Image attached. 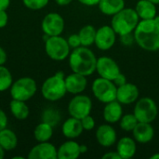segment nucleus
Masks as SVG:
<instances>
[{
    "instance_id": "nucleus-27",
    "label": "nucleus",
    "mask_w": 159,
    "mask_h": 159,
    "mask_svg": "<svg viewBox=\"0 0 159 159\" xmlns=\"http://www.w3.org/2000/svg\"><path fill=\"white\" fill-rule=\"evenodd\" d=\"M96 31L97 30L94 28V26L90 24L83 26L78 33V35L81 41V46H84V47L92 46L95 42Z\"/></svg>"
},
{
    "instance_id": "nucleus-35",
    "label": "nucleus",
    "mask_w": 159,
    "mask_h": 159,
    "mask_svg": "<svg viewBox=\"0 0 159 159\" xmlns=\"http://www.w3.org/2000/svg\"><path fill=\"white\" fill-rule=\"evenodd\" d=\"M113 82L116 84V87H120V86H122V85L126 84L128 81H127V77H126V75H125L124 74L120 73V74H119V75L115 78V80H114Z\"/></svg>"
},
{
    "instance_id": "nucleus-20",
    "label": "nucleus",
    "mask_w": 159,
    "mask_h": 159,
    "mask_svg": "<svg viewBox=\"0 0 159 159\" xmlns=\"http://www.w3.org/2000/svg\"><path fill=\"white\" fill-rule=\"evenodd\" d=\"M83 130L84 129L82 127L81 120L73 116L68 118L62 124V128H61L62 134L64 135V137H66L69 140H75L78 138L82 134Z\"/></svg>"
},
{
    "instance_id": "nucleus-43",
    "label": "nucleus",
    "mask_w": 159,
    "mask_h": 159,
    "mask_svg": "<svg viewBox=\"0 0 159 159\" xmlns=\"http://www.w3.org/2000/svg\"><path fill=\"white\" fill-rule=\"evenodd\" d=\"M80 152H81V155L87 153L88 152V146L85 144H80Z\"/></svg>"
},
{
    "instance_id": "nucleus-12",
    "label": "nucleus",
    "mask_w": 159,
    "mask_h": 159,
    "mask_svg": "<svg viewBox=\"0 0 159 159\" xmlns=\"http://www.w3.org/2000/svg\"><path fill=\"white\" fill-rule=\"evenodd\" d=\"M42 30L48 36L61 35L64 30L63 18L55 12L48 13L42 20Z\"/></svg>"
},
{
    "instance_id": "nucleus-13",
    "label": "nucleus",
    "mask_w": 159,
    "mask_h": 159,
    "mask_svg": "<svg viewBox=\"0 0 159 159\" xmlns=\"http://www.w3.org/2000/svg\"><path fill=\"white\" fill-rule=\"evenodd\" d=\"M140 91L136 85L127 82L126 84L117 87L116 90V101L122 105H129L134 103L139 99Z\"/></svg>"
},
{
    "instance_id": "nucleus-21",
    "label": "nucleus",
    "mask_w": 159,
    "mask_h": 159,
    "mask_svg": "<svg viewBox=\"0 0 159 159\" xmlns=\"http://www.w3.org/2000/svg\"><path fill=\"white\" fill-rule=\"evenodd\" d=\"M81 155L80 144L74 140L63 143L58 149L59 159H76Z\"/></svg>"
},
{
    "instance_id": "nucleus-45",
    "label": "nucleus",
    "mask_w": 159,
    "mask_h": 159,
    "mask_svg": "<svg viewBox=\"0 0 159 159\" xmlns=\"http://www.w3.org/2000/svg\"><path fill=\"white\" fill-rule=\"evenodd\" d=\"M150 158L151 159H159V153H156V154L152 155V156L150 157Z\"/></svg>"
},
{
    "instance_id": "nucleus-39",
    "label": "nucleus",
    "mask_w": 159,
    "mask_h": 159,
    "mask_svg": "<svg viewBox=\"0 0 159 159\" xmlns=\"http://www.w3.org/2000/svg\"><path fill=\"white\" fill-rule=\"evenodd\" d=\"M82 5L88 6V7H92V6H98L100 0H78Z\"/></svg>"
},
{
    "instance_id": "nucleus-33",
    "label": "nucleus",
    "mask_w": 159,
    "mask_h": 159,
    "mask_svg": "<svg viewBox=\"0 0 159 159\" xmlns=\"http://www.w3.org/2000/svg\"><path fill=\"white\" fill-rule=\"evenodd\" d=\"M67 42L70 46L71 48H76L78 47L81 46V41H80V37L78 35V34H71L68 39H67Z\"/></svg>"
},
{
    "instance_id": "nucleus-3",
    "label": "nucleus",
    "mask_w": 159,
    "mask_h": 159,
    "mask_svg": "<svg viewBox=\"0 0 159 159\" xmlns=\"http://www.w3.org/2000/svg\"><path fill=\"white\" fill-rule=\"evenodd\" d=\"M140 21V18L135 8L124 7L118 13L112 16L111 26L117 35L133 33Z\"/></svg>"
},
{
    "instance_id": "nucleus-14",
    "label": "nucleus",
    "mask_w": 159,
    "mask_h": 159,
    "mask_svg": "<svg viewBox=\"0 0 159 159\" xmlns=\"http://www.w3.org/2000/svg\"><path fill=\"white\" fill-rule=\"evenodd\" d=\"M96 140L98 143L105 148L113 146L117 140V135L116 129L111 126V124H102L96 129Z\"/></svg>"
},
{
    "instance_id": "nucleus-2",
    "label": "nucleus",
    "mask_w": 159,
    "mask_h": 159,
    "mask_svg": "<svg viewBox=\"0 0 159 159\" xmlns=\"http://www.w3.org/2000/svg\"><path fill=\"white\" fill-rule=\"evenodd\" d=\"M96 55L89 47L80 46L74 48L69 55V66L71 70L85 76L91 75L96 72Z\"/></svg>"
},
{
    "instance_id": "nucleus-24",
    "label": "nucleus",
    "mask_w": 159,
    "mask_h": 159,
    "mask_svg": "<svg viewBox=\"0 0 159 159\" xmlns=\"http://www.w3.org/2000/svg\"><path fill=\"white\" fill-rule=\"evenodd\" d=\"M18 143V139L16 134L8 129H4L0 130V145L5 151H10L16 148Z\"/></svg>"
},
{
    "instance_id": "nucleus-30",
    "label": "nucleus",
    "mask_w": 159,
    "mask_h": 159,
    "mask_svg": "<svg viewBox=\"0 0 159 159\" xmlns=\"http://www.w3.org/2000/svg\"><path fill=\"white\" fill-rule=\"evenodd\" d=\"M22 2L26 7L33 10H38L45 7L48 5V0H22Z\"/></svg>"
},
{
    "instance_id": "nucleus-11",
    "label": "nucleus",
    "mask_w": 159,
    "mask_h": 159,
    "mask_svg": "<svg viewBox=\"0 0 159 159\" xmlns=\"http://www.w3.org/2000/svg\"><path fill=\"white\" fill-rule=\"evenodd\" d=\"M116 33L111 25H103L96 31L94 44L100 50H109L116 44Z\"/></svg>"
},
{
    "instance_id": "nucleus-32",
    "label": "nucleus",
    "mask_w": 159,
    "mask_h": 159,
    "mask_svg": "<svg viewBox=\"0 0 159 159\" xmlns=\"http://www.w3.org/2000/svg\"><path fill=\"white\" fill-rule=\"evenodd\" d=\"M80 120H81V124H82V127H83L84 130L90 131L95 128V120L90 115L83 117Z\"/></svg>"
},
{
    "instance_id": "nucleus-16",
    "label": "nucleus",
    "mask_w": 159,
    "mask_h": 159,
    "mask_svg": "<svg viewBox=\"0 0 159 159\" xmlns=\"http://www.w3.org/2000/svg\"><path fill=\"white\" fill-rule=\"evenodd\" d=\"M64 81H65L67 92L74 94V95L81 94L86 89L87 85H88L87 76L75 73V72L67 75L64 78Z\"/></svg>"
},
{
    "instance_id": "nucleus-41",
    "label": "nucleus",
    "mask_w": 159,
    "mask_h": 159,
    "mask_svg": "<svg viewBox=\"0 0 159 159\" xmlns=\"http://www.w3.org/2000/svg\"><path fill=\"white\" fill-rule=\"evenodd\" d=\"M10 0H0V10H6L9 6Z\"/></svg>"
},
{
    "instance_id": "nucleus-1",
    "label": "nucleus",
    "mask_w": 159,
    "mask_h": 159,
    "mask_svg": "<svg viewBox=\"0 0 159 159\" xmlns=\"http://www.w3.org/2000/svg\"><path fill=\"white\" fill-rule=\"evenodd\" d=\"M137 45L143 50H159V24L153 20H140L134 32Z\"/></svg>"
},
{
    "instance_id": "nucleus-36",
    "label": "nucleus",
    "mask_w": 159,
    "mask_h": 159,
    "mask_svg": "<svg viewBox=\"0 0 159 159\" xmlns=\"http://www.w3.org/2000/svg\"><path fill=\"white\" fill-rule=\"evenodd\" d=\"M7 126V117L3 110L0 109V130L6 129Z\"/></svg>"
},
{
    "instance_id": "nucleus-44",
    "label": "nucleus",
    "mask_w": 159,
    "mask_h": 159,
    "mask_svg": "<svg viewBox=\"0 0 159 159\" xmlns=\"http://www.w3.org/2000/svg\"><path fill=\"white\" fill-rule=\"evenodd\" d=\"M4 156H5V150H4L3 147L0 145V159L4 158Z\"/></svg>"
},
{
    "instance_id": "nucleus-31",
    "label": "nucleus",
    "mask_w": 159,
    "mask_h": 159,
    "mask_svg": "<svg viewBox=\"0 0 159 159\" xmlns=\"http://www.w3.org/2000/svg\"><path fill=\"white\" fill-rule=\"evenodd\" d=\"M60 120V115L54 110H47L44 114V122L50 124L52 127L56 125Z\"/></svg>"
},
{
    "instance_id": "nucleus-6",
    "label": "nucleus",
    "mask_w": 159,
    "mask_h": 159,
    "mask_svg": "<svg viewBox=\"0 0 159 159\" xmlns=\"http://www.w3.org/2000/svg\"><path fill=\"white\" fill-rule=\"evenodd\" d=\"M91 89L94 97L104 104L116 100L117 87L111 80L100 76L93 81Z\"/></svg>"
},
{
    "instance_id": "nucleus-4",
    "label": "nucleus",
    "mask_w": 159,
    "mask_h": 159,
    "mask_svg": "<svg viewBox=\"0 0 159 159\" xmlns=\"http://www.w3.org/2000/svg\"><path fill=\"white\" fill-rule=\"evenodd\" d=\"M64 78L65 76L62 72H58L47 78L41 88L43 97L50 102H56L63 98L67 92Z\"/></svg>"
},
{
    "instance_id": "nucleus-25",
    "label": "nucleus",
    "mask_w": 159,
    "mask_h": 159,
    "mask_svg": "<svg viewBox=\"0 0 159 159\" xmlns=\"http://www.w3.org/2000/svg\"><path fill=\"white\" fill-rule=\"evenodd\" d=\"M9 108L11 114L20 120L26 119L29 116V108L25 102L23 101H19L12 99V101L9 103Z\"/></svg>"
},
{
    "instance_id": "nucleus-5",
    "label": "nucleus",
    "mask_w": 159,
    "mask_h": 159,
    "mask_svg": "<svg viewBox=\"0 0 159 159\" xmlns=\"http://www.w3.org/2000/svg\"><path fill=\"white\" fill-rule=\"evenodd\" d=\"M133 114L139 122L152 123L158 116V107L152 98L143 97L135 102Z\"/></svg>"
},
{
    "instance_id": "nucleus-26",
    "label": "nucleus",
    "mask_w": 159,
    "mask_h": 159,
    "mask_svg": "<svg viewBox=\"0 0 159 159\" xmlns=\"http://www.w3.org/2000/svg\"><path fill=\"white\" fill-rule=\"evenodd\" d=\"M34 135L35 140L39 143L48 142L53 135V127L47 122H42L35 127Z\"/></svg>"
},
{
    "instance_id": "nucleus-19",
    "label": "nucleus",
    "mask_w": 159,
    "mask_h": 159,
    "mask_svg": "<svg viewBox=\"0 0 159 159\" xmlns=\"http://www.w3.org/2000/svg\"><path fill=\"white\" fill-rule=\"evenodd\" d=\"M116 152L121 159L132 158L137 152L136 141L130 137H123L116 143Z\"/></svg>"
},
{
    "instance_id": "nucleus-10",
    "label": "nucleus",
    "mask_w": 159,
    "mask_h": 159,
    "mask_svg": "<svg viewBox=\"0 0 159 159\" xmlns=\"http://www.w3.org/2000/svg\"><path fill=\"white\" fill-rule=\"evenodd\" d=\"M96 72L101 77L111 81H114L115 78L121 73L117 62L114 59L106 56H102L97 59Z\"/></svg>"
},
{
    "instance_id": "nucleus-34",
    "label": "nucleus",
    "mask_w": 159,
    "mask_h": 159,
    "mask_svg": "<svg viewBox=\"0 0 159 159\" xmlns=\"http://www.w3.org/2000/svg\"><path fill=\"white\" fill-rule=\"evenodd\" d=\"M120 41H121V44H123L124 46H131L135 42L134 34L129 33L127 34L120 35Z\"/></svg>"
},
{
    "instance_id": "nucleus-38",
    "label": "nucleus",
    "mask_w": 159,
    "mask_h": 159,
    "mask_svg": "<svg viewBox=\"0 0 159 159\" xmlns=\"http://www.w3.org/2000/svg\"><path fill=\"white\" fill-rule=\"evenodd\" d=\"M102 159H121L118 153L116 152H108L102 156Z\"/></svg>"
},
{
    "instance_id": "nucleus-15",
    "label": "nucleus",
    "mask_w": 159,
    "mask_h": 159,
    "mask_svg": "<svg viewBox=\"0 0 159 159\" xmlns=\"http://www.w3.org/2000/svg\"><path fill=\"white\" fill-rule=\"evenodd\" d=\"M29 159H57L58 158V149L48 142L39 143L37 145L34 146L30 153L28 154Z\"/></svg>"
},
{
    "instance_id": "nucleus-8",
    "label": "nucleus",
    "mask_w": 159,
    "mask_h": 159,
    "mask_svg": "<svg viewBox=\"0 0 159 159\" xmlns=\"http://www.w3.org/2000/svg\"><path fill=\"white\" fill-rule=\"evenodd\" d=\"M36 89V83L33 78L21 77L12 83L10 87V95L12 99L26 102L35 94Z\"/></svg>"
},
{
    "instance_id": "nucleus-40",
    "label": "nucleus",
    "mask_w": 159,
    "mask_h": 159,
    "mask_svg": "<svg viewBox=\"0 0 159 159\" xmlns=\"http://www.w3.org/2000/svg\"><path fill=\"white\" fill-rule=\"evenodd\" d=\"M7 53L6 51L0 47V65H4L5 62L7 61Z\"/></svg>"
},
{
    "instance_id": "nucleus-7",
    "label": "nucleus",
    "mask_w": 159,
    "mask_h": 159,
    "mask_svg": "<svg viewBox=\"0 0 159 159\" xmlns=\"http://www.w3.org/2000/svg\"><path fill=\"white\" fill-rule=\"evenodd\" d=\"M70 46L67 39L61 35L48 36L45 49L48 56L54 61H63L70 55Z\"/></svg>"
},
{
    "instance_id": "nucleus-47",
    "label": "nucleus",
    "mask_w": 159,
    "mask_h": 159,
    "mask_svg": "<svg viewBox=\"0 0 159 159\" xmlns=\"http://www.w3.org/2000/svg\"><path fill=\"white\" fill-rule=\"evenodd\" d=\"M154 20H156V21H157V22L159 24V15H157V16L154 18Z\"/></svg>"
},
{
    "instance_id": "nucleus-22",
    "label": "nucleus",
    "mask_w": 159,
    "mask_h": 159,
    "mask_svg": "<svg viewBox=\"0 0 159 159\" xmlns=\"http://www.w3.org/2000/svg\"><path fill=\"white\" fill-rule=\"evenodd\" d=\"M135 10L140 20H153L157 15V5L149 0H139L136 4Z\"/></svg>"
},
{
    "instance_id": "nucleus-37",
    "label": "nucleus",
    "mask_w": 159,
    "mask_h": 159,
    "mask_svg": "<svg viewBox=\"0 0 159 159\" xmlns=\"http://www.w3.org/2000/svg\"><path fill=\"white\" fill-rule=\"evenodd\" d=\"M7 20H8V16L6 10H0V28H3L7 25Z\"/></svg>"
},
{
    "instance_id": "nucleus-17",
    "label": "nucleus",
    "mask_w": 159,
    "mask_h": 159,
    "mask_svg": "<svg viewBox=\"0 0 159 159\" xmlns=\"http://www.w3.org/2000/svg\"><path fill=\"white\" fill-rule=\"evenodd\" d=\"M131 133L136 143L144 144L150 143L154 139L155 129L152 126V123L138 122Z\"/></svg>"
},
{
    "instance_id": "nucleus-18",
    "label": "nucleus",
    "mask_w": 159,
    "mask_h": 159,
    "mask_svg": "<svg viewBox=\"0 0 159 159\" xmlns=\"http://www.w3.org/2000/svg\"><path fill=\"white\" fill-rule=\"evenodd\" d=\"M102 116H103L104 121L108 124L112 125V124H116L119 122V120L121 119L123 116L122 104L116 100L105 103Z\"/></svg>"
},
{
    "instance_id": "nucleus-46",
    "label": "nucleus",
    "mask_w": 159,
    "mask_h": 159,
    "mask_svg": "<svg viewBox=\"0 0 159 159\" xmlns=\"http://www.w3.org/2000/svg\"><path fill=\"white\" fill-rule=\"evenodd\" d=\"M149 1H151L152 3H154L156 5H159V0H149Z\"/></svg>"
},
{
    "instance_id": "nucleus-29",
    "label": "nucleus",
    "mask_w": 159,
    "mask_h": 159,
    "mask_svg": "<svg viewBox=\"0 0 159 159\" xmlns=\"http://www.w3.org/2000/svg\"><path fill=\"white\" fill-rule=\"evenodd\" d=\"M12 83L13 79L9 70L4 65H0V91H5L9 89Z\"/></svg>"
},
{
    "instance_id": "nucleus-42",
    "label": "nucleus",
    "mask_w": 159,
    "mask_h": 159,
    "mask_svg": "<svg viewBox=\"0 0 159 159\" xmlns=\"http://www.w3.org/2000/svg\"><path fill=\"white\" fill-rule=\"evenodd\" d=\"M55 1L59 6H67L70 3H72L73 0H55Z\"/></svg>"
},
{
    "instance_id": "nucleus-28",
    "label": "nucleus",
    "mask_w": 159,
    "mask_h": 159,
    "mask_svg": "<svg viewBox=\"0 0 159 159\" xmlns=\"http://www.w3.org/2000/svg\"><path fill=\"white\" fill-rule=\"evenodd\" d=\"M138 119L134 116V114H126L123 115L121 119L119 120L120 128L126 132H132L136 125L138 124Z\"/></svg>"
},
{
    "instance_id": "nucleus-9",
    "label": "nucleus",
    "mask_w": 159,
    "mask_h": 159,
    "mask_svg": "<svg viewBox=\"0 0 159 159\" xmlns=\"http://www.w3.org/2000/svg\"><path fill=\"white\" fill-rule=\"evenodd\" d=\"M92 110L91 99L83 94H76L68 104L69 115L73 117L82 119L83 117L90 115Z\"/></svg>"
},
{
    "instance_id": "nucleus-23",
    "label": "nucleus",
    "mask_w": 159,
    "mask_h": 159,
    "mask_svg": "<svg viewBox=\"0 0 159 159\" xmlns=\"http://www.w3.org/2000/svg\"><path fill=\"white\" fill-rule=\"evenodd\" d=\"M100 11L107 16H114L125 7V0H100Z\"/></svg>"
}]
</instances>
